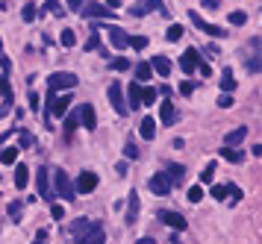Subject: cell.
<instances>
[{
	"instance_id": "obj_1",
	"label": "cell",
	"mask_w": 262,
	"mask_h": 244,
	"mask_svg": "<svg viewBox=\"0 0 262 244\" xmlns=\"http://www.w3.org/2000/svg\"><path fill=\"white\" fill-rule=\"evenodd\" d=\"M77 83H80L77 74L56 71V74H50V80H47V92H68V89H77Z\"/></svg>"
},
{
	"instance_id": "obj_2",
	"label": "cell",
	"mask_w": 262,
	"mask_h": 244,
	"mask_svg": "<svg viewBox=\"0 0 262 244\" xmlns=\"http://www.w3.org/2000/svg\"><path fill=\"white\" fill-rule=\"evenodd\" d=\"M53 185H56V194H59L62 200H74V197H77L74 183H71V177H68L62 168H56V171H53Z\"/></svg>"
},
{
	"instance_id": "obj_3",
	"label": "cell",
	"mask_w": 262,
	"mask_h": 244,
	"mask_svg": "<svg viewBox=\"0 0 262 244\" xmlns=\"http://www.w3.org/2000/svg\"><path fill=\"white\" fill-rule=\"evenodd\" d=\"M109 103H112V109H115L121 118H127V115H130L127 100H124V92H121V83H112V86H109Z\"/></svg>"
},
{
	"instance_id": "obj_4",
	"label": "cell",
	"mask_w": 262,
	"mask_h": 244,
	"mask_svg": "<svg viewBox=\"0 0 262 244\" xmlns=\"http://www.w3.org/2000/svg\"><path fill=\"white\" fill-rule=\"evenodd\" d=\"M189 18H192V24H195L197 30H203L206 35H215V38H224V35H230V32L224 30V27H218V24H209V21H203V18H200L197 12H192V9H189Z\"/></svg>"
},
{
	"instance_id": "obj_5",
	"label": "cell",
	"mask_w": 262,
	"mask_h": 244,
	"mask_svg": "<svg viewBox=\"0 0 262 244\" xmlns=\"http://www.w3.org/2000/svg\"><path fill=\"white\" fill-rule=\"evenodd\" d=\"M98 188V174L95 171H83L80 177H77V183H74V191L77 194H92Z\"/></svg>"
},
{
	"instance_id": "obj_6",
	"label": "cell",
	"mask_w": 262,
	"mask_h": 244,
	"mask_svg": "<svg viewBox=\"0 0 262 244\" xmlns=\"http://www.w3.org/2000/svg\"><path fill=\"white\" fill-rule=\"evenodd\" d=\"M0 94H3V106H0V118L12 109V103H15V94H12V83H9V77L6 74H0Z\"/></svg>"
},
{
	"instance_id": "obj_7",
	"label": "cell",
	"mask_w": 262,
	"mask_h": 244,
	"mask_svg": "<svg viewBox=\"0 0 262 244\" xmlns=\"http://www.w3.org/2000/svg\"><path fill=\"white\" fill-rule=\"evenodd\" d=\"M159 221H162L165 227H171V230H177V233H183V230H189V221L183 218L180 212H159Z\"/></svg>"
},
{
	"instance_id": "obj_8",
	"label": "cell",
	"mask_w": 262,
	"mask_h": 244,
	"mask_svg": "<svg viewBox=\"0 0 262 244\" xmlns=\"http://www.w3.org/2000/svg\"><path fill=\"white\" fill-rule=\"evenodd\" d=\"M147 185H150V191H153V194H159V197H168V194H171V188H174L171 180H168L165 174H153Z\"/></svg>"
},
{
	"instance_id": "obj_9",
	"label": "cell",
	"mask_w": 262,
	"mask_h": 244,
	"mask_svg": "<svg viewBox=\"0 0 262 244\" xmlns=\"http://www.w3.org/2000/svg\"><path fill=\"white\" fill-rule=\"evenodd\" d=\"M138 206H141V203H138V191H130V194H127V212H124V224H127V227H132V224L138 221Z\"/></svg>"
},
{
	"instance_id": "obj_10",
	"label": "cell",
	"mask_w": 262,
	"mask_h": 244,
	"mask_svg": "<svg viewBox=\"0 0 262 244\" xmlns=\"http://www.w3.org/2000/svg\"><path fill=\"white\" fill-rule=\"evenodd\" d=\"M35 185H38V197L41 200H53V191H50V185H47V168H38L35 171Z\"/></svg>"
},
{
	"instance_id": "obj_11",
	"label": "cell",
	"mask_w": 262,
	"mask_h": 244,
	"mask_svg": "<svg viewBox=\"0 0 262 244\" xmlns=\"http://www.w3.org/2000/svg\"><path fill=\"white\" fill-rule=\"evenodd\" d=\"M77 115H80V123H83L86 129H98V118H95V106H92V103H83V106L77 109Z\"/></svg>"
},
{
	"instance_id": "obj_12",
	"label": "cell",
	"mask_w": 262,
	"mask_h": 244,
	"mask_svg": "<svg viewBox=\"0 0 262 244\" xmlns=\"http://www.w3.org/2000/svg\"><path fill=\"white\" fill-rule=\"evenodd\" d=\"M197 65H200V53H197L195 47H189L183 56H180V68L186 71V74H195L197 71Z\"/></svg>"
},
{
	"instance_id": "obj_13",
	"label": "cell",
	"mask_w": 262,
	"mask_h": 244,
	"mask_svg": "<svg viewBox=\"0 0 262 244\" xmlns=\"http://www.w3.org/2000/svg\"><path fill=\"white\" fill-rule=\"evenodd\" d=\"M83 15H86V18H115V12H112V9H106L103 3H98V0H95V3H86Z\"/></svg>"
},
{
	"instance_id": "obj_14",
	"label": "cell",
	"mask_w": 262,
	"mask_h": 244,
	"mask_svg": "<svg viewBox=\"0 0 262 244\" xmlns=\"http://www.w3.org/2000/svg\"><path fill=\"white\" fill-rule=\"evenodd\" d=\"M92 227H95V221H89V218H77V221L71 224V236H74V239L80 242V239H83V236H86V233H89Z\"/></svg>"
},
{
	"instance_id": "obj_15",
	"label": "cell",
	"mask_w": 262,
	"mask_h": 244,
	"mask_svg": "<svg viewBox=\"0 0 262 244\" xmlns=\"http://www.w3.org/2000/svg\"><path fill=\"white\" fill-rule=\"evenodd\" d=\"M141 92H144V86H138V83H130L127 86V109H138L141 106Z\"/></svg>"
},
{
	"instance_id": "obj_16",
	"label": "cell",
	"mask_w": 262,
	"mask_h": 244,
	"mask_svg": "<svg viewBox=\"0 0 262 244\" xmlns=\"http://www.w3.org/2000/svg\"><path fill=\"white\" fill-rule=\"evenodd\" d=\"M77 244H106V233H103L98 224H95V227H92V230H89V233H86V236H83Z\"/></svg>"
},
{
	"instance_id": "obj_17",
	"label": "cell",
	"mask_w": 262,
	"mask_h": 244,
	"mask_svg": "<svg viewBox=\"0 0 262 244\" xmlns=\"http://www.w3.org/2000/svg\"><path fill=\"white\" fill-rule=\"evenodd\" d=\"M248 138V126H239V129H230L227 135H224V147H236V144H242Z\"/></svg>"
},
{
	"instance_id": "obj_18",
	"label": "cell",
	"mask_w": 262,
	"mask_h": 244,
	"mask_svg": "<svg viewBox=\"0 0 262 244\" xmlns=\"http://www.w3.org/2000/svg\"><path fill=\"white\" fill-rule=\"evenodd\" d=\"M109 32V41H112V47H118V50H124L127 44H130V35L124 30H118V27H112V30H106Z\"/></svg>"
},
{
	"instance_id": "obj_19",
	"label": "cell",
	"mask_w": 262,
	"mask_h": 244,
	"mask_svg": "<svg viewBox=\"0 0 262 244\" xmlns=\"http://www.w3.org/2000/svg\"><path fill=\"white\" fill-rule=\"evenodd\" d=\"M150 68H153V74H159V77L168 80V74H171V59H168V56H153Z\"/></svg>"
},
{
	"instance_id": "obj_20",
	"label": "cell",
	"mask_w": 262,
	"mask_h": 244,
	"mask_svg": "<svg viewBox=\"0 0 262 244\" xmlns=\"http://www.w3.org/2000/svg\"><path fill=\"white\" fill-rule=\"evenodd\" d=\"M162 174L171 180V185H174V183H183V177H186V168H183V165H177V162H171V165L165 168Z\"/></svg>"
},
{
	"instance_id": "obj_21",
	"label": "cell",
	"mask_w": 262,
	"mask_h": 244,
	"mask_svg": "<svg viewBox=\"0 0 262 244\" xmlns=\"http://www.w3.org/2000/svg\"><path fill=\"white\" fill-rule=\"evenodd\" d=\"M138 135H141L144 141H153V135H156V121H153V118H144V121L138 123Z\"/></svg>"
},
{
	"instance_id": "obj_22",
	"label": "cell",
	"mask_w": 262,
	"mask_h": 244,
	"mask_svg": "<svg viewBox=\"0 0 262 244\" xmlns=\"http://www.w3.org/2000/svg\"><path fill=\"white\" fill-rule=\"evenodd\" d=\"M159 121L162 123L174 121V103H171V97H165L162 103H159Z\"/></svg>"
},
{
	"instance_id": "obj_23",
	"label": "cell",
	"mask_w": 262,
	"mask_h": 244,
	"mask_svg": "<svg viewBox=\"0 0 262 244\" xmlns=\"http://www.w3.org/2000/svg\"><path fill=\"white\" fill-rule=\"evenodd\" d=\"M236 86H239V83L233 80V71H230V68H224V71H221V92H224V94H233V92H236Z\"/></svg>"
},
{
	"instance_id": "obj_24",
	"label": "cell",
	"mask_w": 262,
	"mask_h": 244,
	"mask_svg": "<svg viewBox=\"0 0 262 244\" xmlns=\"http://www.w3.org/2000/svg\"><path fill=\"white\" fill-rule=\"evenodd\" d=\"M150 77H153L150 62H138V65H135V80H138V86H141V83H147Z\"/></svg>"
},
{
	"instance_id": "obj_25",
	"label": "cell",
	"mask_w": 262,
	"mask_h": 244,
	"mask_svg": "<svg viewBox=\"0 0 262 244\" xmlns=\"http://www.w3.org/2000/svg\"><path fill=\"white\" fill-rule=\"evenodd\" d=\"M218 153H221L227 162H233V165H242V162H245V150H236V147H221Z\"/></svg>"
},
{
	"instance_id": "obj_26",
	"label": "cell",
	"mask_w": 262,
	"mask_h": 244,
	"mask_svg": "<svg viewBox=\"0 0 262 244\" xmlns=\"http://www.w3.org/2000/svg\"><path fill=\"white\" fill-rule=\"evenodd\" d=\"M30 183V171H27V165H18L15 168V188H27Z\"/></svg>"
},
{
	"instance_id": "obj_27",
	"label": "cell",
	"mask_w": 262,
	"mask_h": 244,
	"mask_svg": "<svg viewBox=\"0 0 262 244\" xmlns=\"http://www.w3.org/2000/svg\"><path fill=\"white\" fill-rule=\"evenodd\" d=\"M15 159H18V147H3L0 150V162L3 165H15Z\"/></svg>"
},
{
	"instance_id": "obj_28",
	"label": "cell",
	"mask_w": 262,
	"mask_h": 244,
	"mask_svg": "<svg viewBox=\"0 0 262 244\" xmlns=\"http://www.w3.org/2000/svg\"><path fill=\"white\" fill-rule=\"evenodd\" d=\"M77 126H80V115L77 112H65V135H71Z\"/></svg>"
},
{
	"instance_id": "obj_29",
	"label": "cell",
	"mask_w": 262,
	"mask_h": 244,
	"mask_svg": "<svg viewBox=\"0 0 262 244\" xmlns=\"http://www.w3.org/2000/svg\"><path fill=\"white\" fill-rule=\"evenodd\" d=\"M21 209H24V203H21V200H12V203L6 206V215H9L12 221H21Z\"/></svg>"
},
{
	"instance_id": "obj_30",
	"label": "cell",
	"mask_w": 262,
	"mask_h": 244,
	"mask_svg": "<svg viewBox=\"0 0 262 244\" xmlns=\"http://www.w3.org/2000/svg\"><path fill=\"white\" fill-rule=\"evenodd\" d=\"M21 18H24L27 24H30V21H35V18H38V6H35V3H27V6L21 9Z\"/></svg>"
},
{
	"instance_id": "obj_31",
	"label": "cell",
	"mask_w": 262,
	"mask_h": 244,
	"mask_svg": "<svg viewBox=\"0 0 262 244\" xmlns=\"http://www.w3.org/2000/svg\"><path fill=\"white\" fill-rule=\"evenodd\" d=\"M59 41H62V47H74V44H77V32L74 30H62Z\"/></svg>"
},
{
	"instance_id": "obj_32",
	"label": "cell",
	"mask_w": 262,
	"mask_h": 244,
	"mask_svg": "<svg viewBox=\"0 0 262 244\" xmlns=\"http://www.w3.org/2000/svg\"><path fill=\"white\" fill-rule=\"evenodd\" d=\"M127 47H132V50H144L147 47V35H130V44Z\"/></svg>"
},
{
	"instance_id": "obj_33",
	"label": "cell",
	"mask_w": 262,
	"mask_h": 244,
	"mask_svg": "<svg viewBox=\"0 0 262 244\" xmlns=\"http://www.w3.org/2000/svg\"><path fill=\"white\" fill-rule=\"evenodd\" d=\"M153 100H156V89L144 86V92H141V106H153Z\"/></svg>"
},
{
	"instance_id": "obj_34",
	"label": "cell",
	"mask_w": 262,
	"mask_h": 244,
	"mask_svg": "<svg viewBox=\"0 0 262 244\" xmlns=\"http://www.w3.org/2000/svg\"><path fill=\"white\" fill-rule=\"evenodd\" d=\"M183 27H180V24H171V27H168V32H165V35H168V41H180V38H183Z\"/></svg>"
},
{
	"instance_id": "obj_35",
	"label": "cell",
	"mask_w": 262,
	"mask_h": 244,
	"mask_svg": "<svg viewBox=\"0 0 262 244\" xmlns=\"http://www.w3.org/2000/svg\"><path fill=\"white\" fill-rule=\"evenodd\" d=\"M186 200H189V203H200V200H203V188H200V185H192L189 194H186Z\"/></svg>"
},
{
	"instance_id": "obj_36",
	"label": "cell",
	"mask_w": 262,
	"mask_h": 244,
	"mask_svg": "<svg viewBox=\"0 0 262 244\" xmlns=\"http://www.w3.org/2000/svg\"><path fill=\"white\" fill-rule=\"evenodd\" d=\"M44 9H47V12H53L56 18H62V15H65V9H62V3H59V0H47V3H44Z\"/></svg>"
},
{
	"instance_id": "obj_37",
	"label": "cell",
	"mask_w": 262,
	"mask_h": 244,
	"mask_svg": "<svg viewBox=\"0 0 262 244\" xmlns=\"http://www.w3.org/2000/svg\"><path fill=\"white\" fill-rule=\"evenodd\" d=\"M127 68H130V59H124V56L109 62V71H127Z\"/></svg>"
},
{
	"instance_id": "obj_38",
	"label": "cell",
	"mask_w": 262,
	"mask_h": 244,
	"mask_svg": "<svg viewBox=\"0 0 262 244\" xmlns=\"http://www.w3.org/2000/svg\"><path fill=\"white\" fill-rule=\"evenodd\" d=\"M230 24H233V27H242V24H248V15H245V12H230Z\"/></svg>"
},
{
	"instance_id": "obj_39",
	"label": "cell",
	"mask_w": 262,
	"mask_h": 244,
	"mask_svg": "<svg viewBox=\"0 0 262 244\" xmlns=\"http://www.w3.org/2000/svg\"><path fill=\"white\" fill-rule=\"evenodd\" d=\"M18 135H21V147H18V150H27V147H33V135H30L27 129H18Z\"/></svg>"
},
{
	"instance_id": "obj_40",
	"label": "cell",
	"mask_w": 262,
	"mask_h": 244,
	"mask_svg": "<svg viewBox=\"0 0 262 244\" xmlns=\"http://www.w3.org/2000/svg\"><path fill=\"white\" fill-rule=\"evenodd\" d=\"M212 180H215V165H206L200 174V183H212Z\"/></svg>"
},
{
	"instance_id": "obj_41",
	"label": "cell",
	"mask_w": 262,
	"mask_h": 244,
	"mask_svg": "<svg viewBox=\"0 0 262 244\" xmlns=\"http://www.w3.org/2000/svg\"><path fill=\"white\" fill-rule=\"evenodd\" d=\"M212 197L215 200H227V185H212Z\"/></svg>"
},
{
	"instance_id": "obj_42",
	"label": "cell",
	"mask_w": 262,
	"mask_h": 244,
	"mask_svg": "<svg viewBox=\"0 0 262 244\" xmlns=\"http://www.w3.org/2000/svg\"><path fill=\"white\" fill-rule=\"evenodd\" d=\"M260 68H262V59H260V53H254V56L248 59V71H254V74H257Z\"/></svg>"
},
{
	"instance_id": "obj_43",
	"label": "cell",
	"mask_w": 262,
	"mask_h": 244,
	"mask_svg": "<svg viewBox=\"0 0 262 244\" xmlns=\"http://www.w3.org/2000/svg\"><path fill=\"white\" fill-rule=\"evenodd\" d=\"M86 50H100V35L98 32H92V38L86 41Z\"/></svg>"
},
{
	"instance_id": "obj_44",
	"label": "cell",
	"mask_w": 262,
	"mask_h": 244,
	"mask_svg": "<svg viewBox=\"0 0 262 244\" xmlns=\"http://www.w3.org/2000/svg\"><path fill=\"white\" fill-rule=\"evenodd\" d=\"M192 92H195V83H189V80L180 83V94H183V97H192Z\"/></svg>"
},
{
	"instance_id": "obj_45",
	"label": "cell",
	"mask_w": 262,
	"mask_h": 244,
	"mask_svg": "<svg viewBox=\"0 0 262 244\" xmlns=\"http://www.w3.org/2000/svg\"><path fill=\"white\" fill-rule=\"evenodd\" d=\"M124 156H127L130 162H132V159H138V147H135V144H132V141H130V144L124 147Z\"/></svg>"
},
{
	"instance_id": "obj_46",
	"label": "cell",
	"mask_w": 262,
	"mask_h": 244,
	"mask_svg": "<svg viewBox=\"0 0 262 244\" xmlns=\"http://www.w3.org/2000/svg\"><path fill=\"white\" fill-rule=\"evenodd\" d=\"M130 12H132V18H141V15H147V9H144V3H135V6H132Z\"/></svg>"
},
{
	"instance_id": "obj_47",
	"label": "cell",
	"mask_w": 262,
	"mask_h": 244,
	"mask_svg": "<svg viewBox=\"0 0 262 244\" xmlns=\"http://www.w3.org/2000/svg\"><path fill=\"white\" fill-rule=\"evenodd\" d=\"M218 106H221V109H230V106H233V97H230V94H221V97H218Z\"/></svg>"
},
{
	"instance_id": "obj_48",
	"label": "cell",
	"mask_w": 262,
	"mask_h": 244,
	"mask_svg": "<svg viewBox=\"0 0 262 244\" xmlns=\"http://www.w3.org/2000/svg\"><path fill=\"white\" fill-rule=\"evenodd\" d=\"M0 71H3V74H9V71H12V62L6 59L3 53H0Z\"/></svg>"
},
{
	"instance_id": "obj_49",
	"label": "cell",
	"mask_w": 262,
	"mask_h": 244,
	"mask_svg": "<svg viewBox=\"0 0 262 244\" xmlns=\"http://www.w3.org/2000/svg\"><path fill=\"white\" fill-rule=\"evenodd\" d=\"M50 212H53V218H62V215H65V209H62L59 203H53V206H50Z\"/></svg>"
},
{
	"instance_id": "obj_50",
	"label": "cell",
	"mask_w": 262,
	"mask_h": 244,
	"mask_svg": "<svg viewBox=\"0 0 262 244\" xmlns=\"http://www.w3.org/2000/svg\"><path fill=\"white\" fill-rule=\"evenodd\" d=\"M38 106H41V103H38V94H30V109L38 112Z\"/></svg>"
},
{
	"instance_id": "obj_51",
	"label": "cell",
	"mask_w": 262,
	"mask_h": 244,
	"mask_svg": "<svg viewBox=\"0 0 262 244\" xmlns=\"http://www.w3.org/2000/svg\"><path fill=\"white\" fill-rule=\"evenodd\" d=\"M203 9H212V12H215V9H218V0H203Z\"/></svg>"
},
{
	"instance_id": "obj_52",
	"label": "cell",
	"mask_w": 262,
	"mask_h": 244,
	"mask_svg": "<svg viewBox=\"0 0 262 244\" xmlns=\"http://www.w3.org/2000/svg\"><path fill=\"white\" fill-rule=\"evenodd\" d=\"M12 132H18V129H15V126H12V129H6V132H3V135H0V147H3V141H6V138H9V135H12Z\"/></svg>"
},
{
	"instance_id": "obj_53",
	"label": "cell",
	"mask_w": 262,
	"mask_h": 244,
	"mask_svg": "<svg viewBox=\"0 0 262 244\" xmlns=\"http://www.w3.org/2000/svg\"><path fill=\"white\" fill-rule=\"evenodd\" d=\"M106 6H109V9H112V12H115V9H118V6H121V0H106Z\"/></svg>"
},
{
	"instance_id": "obj_54",
	"label": "cell",
	"mask_w": 262,
	"mask_h": 244,
	"mask_svg": "<svg viewBox=\"0 0 262 244\" xmlns=\"http://www.w3.org/2000/svg\"><path fill=\"white\" fill-rule=\"evenodd\" d=\"M83 6V0H68V9H80Z\"/></svg>"
},
{
	"instance_id": "obj_55",
	"label": "cell",
	"mask_w": 262,
	"mask_h": 244,
	"mask_svg": "<svg viewBox=\"0 0 262 244\" xmlns=\"http://www.w3.org/2000/svg\"><path fill=\"white\" fill-rule=\"evenodd\" d=\"M135 244H156V242H153L150 236H144V239H138V242H135Z\"/></svg>"
},
{
	"instance_id": "obj_56",
	"label": "cell",
	"mask_w": 262,
	"mask_h": 244,
	"mask_svg": "<svg viewBox=\"0 0 262 244\" xmlns=\"http://www.w3.org/2000/svg\"><path fill=\"white\" fill-rule=\"evenodd\" d=\"M33 244H44V242H41V239H35V242H33Z\"/></svg>"
},
{
	"instance_id": "obj_57",
	"label": "cell",
	"mask_w": 262,
	"mask_h": 244,
	"mask_svg": "<svg viewBox=\"0 0 262 244\" xmlns=\"http://www.w3.org/2000/svg\"><path fill=\"white\" fill-rule=\"evenodd\" d=\"M0 53H3V38H0Z\"/></svg>"
}]
</instances>
